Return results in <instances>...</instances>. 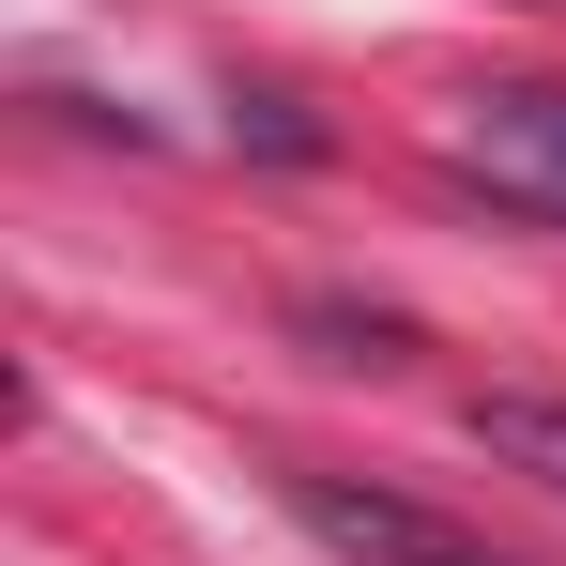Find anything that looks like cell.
Instances as JSON below:
<instances>
[{
  "instance_id": "obj_3",
  "label": "cell",
  "mask_w": 566,
  "mask_h": 566,
  "mask_svg": "<svg viewBox=\"0 0 566 566\" xmlns=\"http://www.w3.org/2000/svg\"><path fill=\"white\" fill-rule=\"evenodd\" d=\"M474 444H490V460H521V474H552V490H566V398H474Z\"/></svg>"
},
{
  "instance_id": "obj_2",
  "label": "cell",
  "mask_w": 566,
  "mask_h": 566,
  "mask_svg": "<svg viewBox=\"0 0 566 566\" xmlns=\"http://www.w3.org/2000/svg\"><path fill=\"white\" fill-rule=\"evenodd\" d=\"M291 521L337 536L353 566H505V552H474V536H444L429 505H382V490H337V474H291Z\"/></svg>"
},
{
  "instance_id": "obj_1",
  "label": "cell",
  "mask_w": 566,
  "mask_h": 566,
  "mask_svg": "<svg viewBox=\"0 0 566 566\" xmlns=\"http://www.w3.org/2000/svg\"><path fill=\"white\" fill-rule=\"evenodd\" d=\"M444 154H460V185H490L505 214H552L566 230V77H490V93H460Z\"/></svg>"
}]
</instances>
